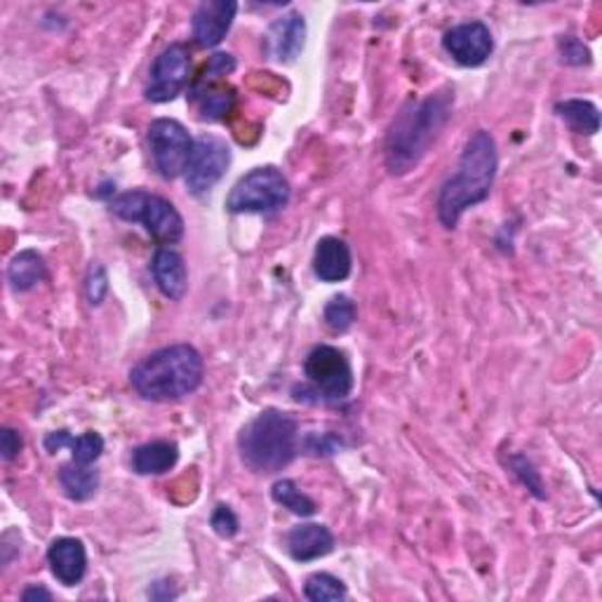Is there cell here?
Returning a JSON list of instances; mask_svg holds the SVG:
<instances>
[{"mask_svg": "<svg viewBox=\"0 0 602 602\" xmlns=\"http://www.w3.org/2000/svg\"><path fill=\"white\" fill-rule=\"evenodd\" d=\"M454 94L438 92L426 97L424 102H410L390 125L386 135V167L390 175H408L426 156L428 146L450 120Z\"/></svg>", "mask_w": 602, "mask_h": 602, "instance_id": "cell-1", "label": "cell"}, {"mask_svg": "<svg viewBox=\"0 0 602 602\" xmlns=\"http://www.w3.org/2000/svg\"><path fill=\"white\" fill-rule=\"evenodd\" d=\"M497 144L487 130L473 132L457 163V172L438 193V219L445 229H454L469 207L487 201L497 177Z\"/></svg>", "mask_w": 602, "mask_h": 602, "instance_id": "cell-2", "label": "cell"}, {"mask_svg": "<svg viewBox=\"0 0 602 602\" xmlns=\"http://www.w3.org/2000/svg\"><path fill=\"white\" fill-rule=\"evenodd\" d=\"M203 358L189 344L165 346L139 360L130 382L142 398L153 402L179 400L203 384Z\"/></svg>", "mask_w": 602, "mask_h": 602, "instance_id": "cell-3", "label": "cell"}, {"mask_svg": "<svg viewBox=\"0 0 602 602\" xmlns=\"http://www.w3.org/2000/svg\"><path fill=\"white\" fill-rule=\"evenodd\" d=\"M299 426L287 412L266 410L257 414L238 436L243 464L252 473L271 475L283 471L297 457Z\"/></svg>", "mask_w": 602, "mask_h": 602, "instance_id": "cell-4", "label": "cell"}, {"mask_svg": "<svg viewBox=\"0 0 602 602\" xmlns=\"http://www.w3.org/2000/svg\"><path fill=\"white\" fill-rule=\"evenodd\" d=\"M111 209L125 221L144 223V229L165 245L179 243L184 238V219L177 213V207L161 195L128 191L120 193L116 201H111Z\"/></svg>", "mask_w": 602, "mask_h": 602, "instance_id": "cell-5", "label": "cell"}, {"mask_svg": "<svg viewBox=\"0 0 602 602\" xmlns=\"http://www.w3.org/2000/svg\"><path fill=\"white\" fill-rule=\"evenodd\" d=\"M290 201V181L276 167H255L235 181L227 207L233 215H271Z\"/></svg>", "mask_w": 602, "mask_h": 602, "instance_id": "cell-6", "label": "cell"}, {"mask_svg": "<svg viewBox=\"0 0 602 602\" xmlns=\"http://www.w3.org/2000/svg\"><path fill=\"white\" fill-rule=\"evenodd\" d=\"M304 374L316 388V394L328 402H342L354 390L351 362L334 346H316L304 360Z\"/></svg>", "mask_w": 602, "mask_h": 602, "instance_id": "cell-7", "label": "cell"}, {"mask_svg": "<svg viewBox=\"0 0 602 602\" xmlns=\"http://www.w3.org/2000/svg\"><path fill=\"white\" fill-rule=\"evenodd\" d=\"M149 146L158 175L163 179H177L187 172L195 142L181 123L158 118L149 128Z\"/></svg>", "mask_w": 602, "mask_h": 602, "instance_id": "cell-8", "label": "cell"}, {"mask_svg": "<svg viewBox=\"0 0 602 602\" xmlns=\"http://www.w3.org/2000/svg\"><path fill=\"white\" fill-rule=\"evenodd\" d=\"M231 165V149L217 135H203L195 139L193 156L184 172L187 187L191 193L201 195L219 184V179L227 175Z\"/></svg>", "mask_w": 602, "mask_h": 602, "instance_id": "cell-9", "label": "cell"}, {"mask_svg": "<svg viewBox=\"0 0 602 602\" xmlns=\"http://www.w3.org/2000/svg\"><path fill=\"white\" fill-rule=\"evenodd\" d=\"M191 76V54L187 46L175 43L163 50L151 66V80L146 86V100L165 104L172 102L187 88Z\"/></svg>", "mask_w": 602, "mask_h": 602, "instance_id": "cell-10", "label": "cell"}, {"mask_svg": "<svg viewBox=\"0 0 602 602\" xmlns=\"http://www.w3.org/2000/svg\"><path fill=\"white\" fill-rule=\"evenodd\" d=\"M443 48L457 64L473 68L489 60V54L495 50V40L483 22H466L445 34Z\"/></svg>", "mask_w": 602, "mask_h": 602, "instance_id": "cell-11", "label": "cell"}, {"mask_svg": "<svg viewBox=\"0 0 602 602\" xmlns=\"http://www.w3.org/2000/svg\"><path fill=\"white\" fill-rule=\"evenodd\" d=\"M238 3L233 0H205L193 12L191 34L201 48H217L227 38L235 20Z\"/></svg>", "mask_w": 602, "mask_h": 602, "instance_id": "cell-12", "label": "cell"}, {"mask_svg": "<svg viewBox=\"0 0 602 602\" xmlns=\"http://www.w3.org/2000/svg\"><path fill=\"white\" fill-rule=\"evenodd\" d=\"M306 40V22L299 12L276 20L266 34V52L280 64H290L299 57Z\"/></svg>", "mask_w": 602, "mask_h": 602, "instance_id": "cell-13", "label": "cell"}, {"mask_svg": "<svg viewBox=\"0 0 602 602\" xmlns=\"http://www.w3.org/2000/svg\"><path fill=\"white\" fill-rule=\"evenodd\" d=\"M48 563L54 574V579L64 586H76L82 581L88 572V553L86 546L78 539L62 537L52 541L48 549Z\"/></svg>", "mask_w": 602, "mask_h": 602, "instance_id": "cell-14", "label": "cell"}, {"mask_svg": "<svg viewBox=\"0 0 602 602\" xmlns=\"http://www.w3.org/2000/svg\"><path fill=\"white\" fill-rule=\"evenodd\" d=\"M151 273L163 297L179 302L189 287V271L184 257L175 249H158L151 261Z\"/></svg>", "mask_w": 602, "mask_h": 602, "instance_id": "cell-15", "label": "cell"}, {"mask_svg": "<svg viewBox=\"0 0 602 602\" xmlns=\"http://www.w3.org/2000/svg\"><path fill=\"white\" fill-rule=\"evenodd\" d=\"M351 249L342 241V238L328 235L316 245L313 255V271L323 280V283H340L351 276Z\"/></svg>", "mask_w": 602, "mask_h": 602, "instance_id": "cell-16", "label": "cell"}, {"mask_svg": "<svg viewBox=\"0 0 602 602\" xmlns=\"http://www.w3.org/2000/svg\"><path fill=\"white\" fill-rule=\"evenodd\" d=\"M334 549V537L325 525H299L292 527L287 535V553L297 563H311V560L325 558Z\"/></svg>", "mask_w": 602, "mask_h": 602, "instance_id": "cell-17", "label": "cell"}, {"mask_svg": "<svg viewBox=\"0 0 602 602\" xmlns=\"http://www.w3.org/2000/svg\"><path fill=\"white\" fill-rule=\"evenodd\" d=\"M66 445L72 447L74 461L80 466H92L104 452V438L100 436V433H92V431L82 433V436H78V438H74L68 431H54L46 438V450L50 454H57Z\"/></svg>", "mask_w": 602, "mask_h": 602, "instance_id": "cell-18", "label": "cell"}, {"mask_svg": "<svg viewBox=\"0 0 602 602\" xmlns=\"http://www.w3.org/2000/svg\"><path fill=\"white\" fill-rule=\"evenodd\" d=\"M177 459H179V447L175 443L156 440V443H146L142 447H137L132 454V466L139 475H161L175 469Z\"/></svg>", "mask_w": 602, "mask_h": 602, "instance_id": "cell-19", "label": "cell"}, {"mask_svg": "<svg viewBox=\"0 0 602 602\" xmlns=\"http://www.w3.org/2000/svg\"><path fill=\"white\" fill-rule=\"evenodd\" d=\"M46 276H48L46 261L34 249L20 252V255L8 266V280L17 292H26V290L36 287Z\"/></svg>", "mask_w": 602, "mask_h": 602, "instance_id": "cell-20", "label": "cell"}, {"mask_svg": "<svg viewBox=\"0 0 602 602\" xmlns=\"http://www.w3.org/2000/svg\"><path fill=\"white\" fill-rule=\"evenodd\" d=\"M60 483L68 499L88 501L94 497L97 487H100V473L92 471L90 466H80L76 461H72V464H64L60 469Z\"/></svg>", "mask_w": 602, "mask_h": 602, "instance_id": "cell-21", "label": "cell"}, {"mask_svg": "<svg viewBox=\"0 0 602 602\" xmlns=\"http://www.w3.org/2000/svg\"><path fill=\"white\" fill-rule=\"evenodd\" d=\"M555 114L563 118L574 132L595 135L600 128L598 106L584 100H565L555 106Z\"/></svg>", "mask_w": 602, "mask_h": 602, "instance_id": "cell-22", "label": "cell"}, {"mask_svg": "<svg viewBox=\"0 0 602 602\" xmlns=\"http://www.w3.org/2000/svg\"><path fill=\"white\" fill-rule=\"evenodd\" d=\"M193 102H198V111L203 120H221L231 114V108L235 104L233 90L227 88H207L203 92L191 94Z\"/></svg>", "mask_w": 602, "mask_h": 602, "instance_id": "cell-23", "label": "cell"}, {"mask_svg": "<svg viewBox=\"0 0 602 602\" xmlns=\"http://www.w3.org/2000/svg\"><path fill=\"white\" fill-rule=\"evenodd\" d=\"M271 497L280 507L292 511L294 515H302V517H311L318 507L311 497H306L302 489L294 485V481H278L271 489Z\"/></svg>", "mask_w": 602, "mask_h": 602, "instance_id": "cell-24", "label": "cell"}, {"mask_svg": "<svg viewBox=\"0 0 602 602\" xmlns=\"http://www.w3.org/2000/svg\"><path fill=\"white\" fill-rule=\"evenodd\" d=\"M304 595L313 602H332V600H344L346 598V586L342 579L332 577V574L318 572L313 577L306 579Z\"/></svg>", "mask_w": 602, "mask_h": 602, "instance_id": "cell-25", "label": "cell"}, {"mask_svg": "<svg viewBox=\"0 0 602 602\" xmlns=\"http://www.w3.org/2000/svg\"><path fill=\"white\" fill-rule=\"evenodd\" d=\"M233 72H235V60L231 57V54H227V52H217V54H213V57H209L207 64L203 66V72H201L198 80L193 82L191 94L203 92V90H207V88H215L221 78H227V76L233 74Z\"/></svg>", "mask_w": 602, "mask_h": 602, "instance_id": "cell-26", "label": "cell"}, {"mask_svg": "<svg viewBox=\"0 0 602 602\" xmlns=\"http://www.w3.org/2000/svg\"><path fill=\"white\" fill-rule=\"evenodd\" d=\"M325 323L332 332H346L351 330L356 323V304L340 294V297H332L330 304L325 306Z\"/></svg>", "mask_w": 602, "mask_h": 602, "instance_id": "cell-27", "label": "cell"}, {"mask_svg": "<svg viewBox=\"0 0 602 602\" xmlns=\"http://www.w3.org/2000/svg\"><path fill=\"white\" fill-rule=\"evenodd\" d=\"M509 466L513 471V475L517 481H521L531 495H535L537 499H546V492H543V483L539 478V473L535 471V466L529 464V459L523 457V454H515L509 459Z\"/></svg>", "mask_w": 602, "mask_h": 602, "instance_id": "cell-28", "label": "cell"}, {"mask_svg": "<svg viewBox=\"0 0 602 602\" xmlns=\"http://www.w3.org/2000/svg\"><path fill=\"white\" fill-rule=\"evenodd\" d=\"M86 292L92 306H100L108 292V276L102 264H92L86 278Z\"/></svg>", "mask_w": 602, "mask_h": 602, "instance_id": "cell-29", "label": "cell"}, {"mask_svg": "<svg viewBox=\"0 0 602 602\" xmlns=\"http://www.w3.org/2000/svg\"><path fill=\"white\" fill-rule=\"evenodd\" d=\"M209 525H213V529L223 539L235 537L238 529H241V523H238L235 513L229 507H223V503H219V507L215 509L213 517H209Z\"/></svg>", "mask_w": 602, "mask_h": 602, "instance_id": "cell-30", "label": "cell"}, {"mask_svg": "<svg viewBox=\"0 0 602 602\" xmlns=\"http://www.w3.org/2000/svg\"><path fill=\"white\" fill-rule=\"evenodd\" d=\"M560 52H563V62L572 66H581L591 62V54H588V50L577 38H565L563 43H560Z\"/></svg>", "mask_w": 602, "mask_h": 602, "instance_id": "cell-31", "label": "cell"}, {"mask_svg": "<svg viewBox=\"0 0 602 602\" xmlns=\"http://www.w3.org/2000/svg\"><path fill=\"white\" fill-rule=\"evenodd\" d=\"M22 450V438H20V433L17 431H12V428H3V433H0V452H3V459H15Z\"/></svg>", "mask_w": 602, "mask_h": 602, "instance_id": "cell-32", "label": "cell"}, {"mask_svg": "<svg viewBox=\"0 0 602 602\" xmlns=\"http://www.w3.org/2000/svg\"><path fill=\"white\" fill-rule=\"evenodd\" d=\"M22 600H24V602H31V600H52V593L46 591V588H40V586H31V588H26V591L22 593Z\"/></svg>", "mask_w": 602, "mask_h": 602, "instance_id": "cell-33", "label": "cell"}]
</instances>
